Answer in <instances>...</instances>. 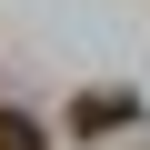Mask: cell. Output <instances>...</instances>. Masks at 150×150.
Wrapping results in <instances>:
<instances>
[{"instance_id":"1","label":"cell","mask_w":150,"mask_h":150,"mask_svg":"<svg viewBox=\"0 0 150 150\" xmlns=\"http://www.w3.org/2000/svg\"><path fill=\"white\" fill-rule=\"evenodd\" d=\"M130 110H140V100H130V90H90V100H80V110H70V130H80V140H100V130H120V120H130Z\"/></svg>"},{"instance_id":"2","label":"cell","mask_w":150,"mask_h":150,"mask_svg":"<svg viewBox=\"0 0 150 150\" xmlns=\"http://www.w3.org/2000/svg\"><path fill=\"white\" fill-rule=\"evenodd\" d=\"M0 150H50V130H40L30 110H0Z\"/></svg>"}]
</instances>
